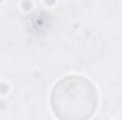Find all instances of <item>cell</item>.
<instances>
[{
    "mask_svg": "<svg viewBox=\"0 0 122 120\" xmlns=\"http://www.w3.org/2000/svg\"><path fill=\"white\" fill-rule=\"evenodd\" d=\"M97 103V89L84 76H65L56 83L51 92V107L60 119H88L94 115Z\"/></svg>",
    "mask_w": 122,
    "mask_h": 120,
    "instance_id": "1",
    "label": "cell"
}]
</instances>
